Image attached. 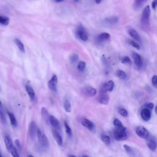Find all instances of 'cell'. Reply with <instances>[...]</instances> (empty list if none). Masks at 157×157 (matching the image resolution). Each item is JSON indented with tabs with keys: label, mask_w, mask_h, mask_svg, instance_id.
Returning <instances> with one entry per match:
<instances>
[{
	"label": "cell",
	"mask_w": 157,
	"mask_h": 157,
	"mask_svg": "<svg viewBox=\"0 0 157 157\" xmlns=\"http://www.w3.org/2000/svg\"><path fill=\"white\" fill-rule=\"evenodd\" d=\"M110 38V35L107 33H102L99 34L96 37V42L98 44H102L107 40H109Z\"/></svg>",
	"instance_id": "9c48e42d"
},
{
	"label": "cell",
	"mask_w": 157,
	"mask_h": 157,
	"mask_svg": "<svg viewBox=\"0 0 157 157\" xmlns=\"http://www.w3.org/2000/svg\"><path fill=\"white\" fill-rule=\"evenodd\" d=\"M116 75L118 78H120V79H122V80H124L127 77V75H126V72L124 71H122V70H120V69L117 71Z\"/></svg>",
	"instance_id": "484cf974"
},
{
	"label": "cell",
	"mask_w": 157,
	"mask_h": 157,
	"mask_svg": "<svg viewBox=\"0 0 157 157\" xmlns=\"http://www.w3.org/2000/svg\"><path fill=\"white\" fill-rule=\"evenodd\" d=\"M121 63H123V64H131L132 61L131 60V59L127 56H124L122 59H121Z\"/></svg>",
	"instance_id": "74e56055"
},
{
	"label": "cell",
	"mask_w": 157,
	"mask_h": 157,
	"mask_svg": "<svg viewBox=\"0 0 157 157\" xmlns=\"http://www.w3.org/2000/svg\"><path fill=\"white\" fill-rule=\"evenodd\" d=\"M155 113L157 114V105L155 107Z\"/></svg>",
	"instance_id": "7dc6e473"
},
{
	"label": "cell",
	"mask_w": 157,
	"mask_h": 157,
	"mask_svg": "<svg viewBox=\"0 0 157 157\" xmlns=\"http://www.w3.org/2000/svg\"><path fill=\"white\" fill-rule=\"evenodd\" d=\"M0 118L1 119V120L2 121V122L6 123V118L3 111V109H2V103L1 101L0 100Z\"/></svg>",
	"instance_id": "4dcf8cb0"
},
{
	"label": "cell",
	"mask_w": 157,
	"mask_h": 157,
	"mask_svg": "<svg viewBox=\"0 0 157 157\" xmlns=\"http://www.w3.org/2000/svg\"><path fill=\"white\" fill-rule=\"evenodd\" d=\"M118 113H120V115H121L123 117H126L128 116V111L125 109H124V108L120 107V108H118Z\"/></svg>",
	"instance_id": "836d02e7"
},
{
	"label": "cell",
	"mask_w": 157,
	"mask_h": 157,
	"mask_svg": "<svg viewBox=\"0 0 157 157\" xmlns=\"http://www.w3.org/2000/svg\"><path fill=\"white\" fill-rule=\"evenodd\" d=\"M132 57L133 58L134 63L136 67L139 69H140L143 66V61L141 56L136 52H133L132 54Z\"/></svg>",
	"instance_id": "ba28073f"
},
{
	"label": "cell",
	"mask_w": 157,
	"mask_h": 157,
	"mask_svg": "<svg viewBox=\"0 0 157 157\" xmlns=\"http://www.w3.org/2000/svg\"><path fill=\"white\" fill-rule=\"evenodd\" d=\"M147 0H134L133 7L135 10L139 9L147 2Z\"/></svg>",
	"instance_id": "7402d4cb"
},
{
	"label": "cell",
	"mask_w": 157,
	"mask_h": 157,
	"mask_svg": "<svg viewBox=\"0 0 157 157\" xmlns=\"http://www.w3.org/2000/svg\"><path fill=\"white\" fill-rule=\"evenodd\" d=\"M15 44L17 45V47L18 48V49L20 50V52H25V46L23 45V44L22 43V42L18 39H15Z\"/></svg>",
	"instance_id": "d4e9b609"
},
{
	"label": "cell",
	"mask_w": 157,
	"mask_h": 157,
	"mask_svg": "<svg viewBox=\"0 0 157 157\" xmlns=\"http://www.w3.org/2000/svg\"><path fill=\"white\" fill-rule=\"evenodd\" d=\"M4 144L7 150L9 152H10V151L15 147V146L13 144V142L10 136L8 134H6L4 136Z\"/></svg>",
	"instance_id": "30bf717a"
},
{
	"label": "cell",
	"mask_w": 157,
	"mask_h": 157,
	"mask_svg": "<svg viewBox=\"0 0 157 157\" xmlns=\"http://www.w3.org/2000/svg\"><path fill=\"white\" fill-rule=\"evenodd\" d=\"M7 114H8V116H9V118L11 125L12 126H13V127H17V121L16 120L15 117L13 115V113L8 111L7 112Z\"/></svg>",
	"instance_id": "603a6c76"
},
{
	"label": "cell",
	"mask_w": 157,
	"mask_h": 157,
	"mask_svg": "<svg viewBox=\"0 0 157 157\" xmlns=\"http://www.w3.org/2000/svg\"><path fill=\"white\" fill-rule=\"evenodd\" d=\"M136 134L142 139H147L149 136L148 131L144 126H137L136 128Z\"/></svg>",
	"instance_id": "5b68a950"
},
{
	"label": "cell",
	"mask_w": 157,
	"mask_h": 157,
	"mask_svg": "<svg viewBox=\"0 0 157 157\" xmlns=\"http://www.w3.org/2000/svg\"><path fill=\"white\" fill-rule=\"evenodd\" d=\"M41 115L42 118L44 119V120L46 122V123H48L49 122V117H50V115L48 113V110L46 109V108L45 107H42L41 108Z\"/></svg>",
	"instance_id": "44dd1931"
},
{
	"label": "cell",
	"mask_w": 157,
	"mask_h": 157,
	"mask_svg": "<svg viewBox=\"0 0 157 157\" xmlns=\"http://www.w3.org/2000/svg\"><path fill=\"white\" fill-rule=\"evenodd\" d=\"M78 60V56L77 54L73 53V54H72L71 55V56H70V61H71L72 64H74L77 63Z\"/></svg>",
	"instance_id": "1f68e13d"
},
{
	"label": "cell",
	"mask_w": 157,
	"mask_h": 157,
	"mask_svg": "<svg viewBox=\"0 0 157 157\" xmlns=\"http://www.w3.org/2000/svg\"><path fill=\"white\" fill-rule=\"evenodd\" d=\"M98 101L100 104L103 105H106L109 103V97L106 93H101L98 98Z\"/></svg>",
	"instance_id": "ac0fdd59"
},
{
	"label": "cell",
	"mask_w": 157,
	"mask_h": 157,
	"mask_svg": "<svg viewBox=\"0 0 157 157\" xmlns=\"http://www.w3.org/2000/svg\"><path fill=\"white\" fill-rule=\"evenodd\" d=\"M76 34L77 36L83 41H86L88 40V34L84 27L81 24L79 25L77 28Z\"/></svg>",
	"instance_id": "277c9868"
},
{
	"label": "cell",
	"mask_w": 157,
	"mask_h": 157,
	"mask_svg": "<svg viewBox=\"0 0 157 157\" xmlns=\"http://www.w3.org/2000/svg\"><path fill=\"white\" fill-rule=\"evenodd\" d=\"M147 146L148 147V148L152 151H155V150L156 149V147H157V144H156V142L153 139H148V141H147Z\"/></svg>",
	"instance_id": "ffe728a7"
},
{
	"label": "cell",
	"mask_w": 157,
	"mask_h": 157,
	"mask_svg": "<svg viewBox=\"0 0 157 157\" xmlns=\"http://www.w3.org/2000/svg\"><path fill=\"white\" fill-rule=\"evenodd\" d=\"M101 140H102V142L106 144V145H109L110 144V142H111V140H110V138L109 136L106 135V134H102L101 135Z\"/></svg>",
	"instance_id": "f546056e"
},
{
	"label": "cell",
	"mask_w": 157,
	"mask_h": 157,
	"mask_svg": "<svg viewBox=\"0 0 157 157\" xmlns=\"http://www.w3.org/2000/svg\"><path fill=\"white\" fill-rule=\"evenodd\" d=\"M10 154L12 155V156L13 157H20L19 154H18V151H17L16 147H14V148L10 151Z\"/></svg>",
	"instance_id": "ab89813d"
},
{
	"label": "cell",
	"mask_w": 157,
	"mask_h": 157,
	"mask_svg": "<svg viewBox=\"0 0 157 157\" xmlns=\"http://www.w3.org/2000/svg\"><path fill=\"white\" fill-rule=\"evenodd\" d=\"M63 105H64V110H66V112H67L68 113L71 112V102L68 99L66 98L64 99Z\"/></svg>",
	"instance_id": "cb8c5ba5"
},
{
	"label": "cell",
	"mask_w": 157,
	"mask_h": 157,
	"mask_svg": "<svg viewBox=\"0 0 157 157\" xmlns=\"http://www.w3.org/2000/svg\"><path fill=\"white\" fill-rule=\"evenodd\" d=\"M151 83L154 87L157 88V75H154L151 78Z\"/></svg>",
	"instance_id": "60d3db41"
},
{
	"label": "cell",
	"mask_w": 157,
	"mask_h": 157,
	"mask_svg": "<svg viewBox=\"0 0 157 157\" xmlns=\"http://www.w3.org/2000/svg\"><path fill=\"white\" fill-rule=\"evenodd\" d=\"M153 107H154V104L152 102H148V103H147V104H145L143 105V108L148 109L150 110H152L153 109Z\"/></svg>",
	"instance_id": "f35d334b"
},
{
	"label": "cell",
	"mask_w": 157,
	"mask_h": 157,
	"mask_svg": "<svg viewBox=\"0 0 157 157\" xmlns=\"http://www.w3.org/2000/svg\"><path fill=\"white\" fill-rule=\"evenodd\" d=\"M123 147H124V150H126V151L127 152V153H128L129 155H130V156H133L134 152H133L132 148L131 147H129V146L128 145L124 144V145H123Z\"/></svg>",
	"instance_id": "e575fe53"
},
{
	"label": "cell",
	"mask_w": 157,
	"mask_h": 157,
	"mask_svg": "<svg viewBox=\"0 0 157 157\" xmlns=\"http://www.w3.org/2000/svg\"><path fill=\"white\" fill-rule=\"evenodd\" d=\"M128 33L129 34V36L131 37H132L134 40H136L137 42H140L141 43V37H140V36L139 35V34L134 29H132V28H130L129 30H128Z\"/></svg>",
	"instance_id": "5bb4252c"
},
{
	"label": "cell",
	"mask_w": 157,
	"mask_h": 157,
	"mask_svg": "<svg viewBox=\"0 0 157 157\" xmlns=\"http://www.w3.org/2000/svg\"><path fill=\"white\" fill-rule=\"evenodd\" d=\"M27 157H34L33 155H28V156Z\"/></svg>",
	"instance_id": "681fc988"
},
{
	"label": "cell",
	"mask_w": 157,
	"mask_h": 157,
	"mask_svg": "<svg viewBox=\"0 0 157 157\" xmlns=\"http://www.w3.org/2000/svg\"><path fill=\"white\" fill-rule=\"evenodd\" d=\"M140 116L142 120L145 121H148L151 118V110L148 109L143 108L140 112Z\"/></svg>",
	"instance_id": "4fadbf2b"
},
{
	"label": "cell",
	"mask_w": 157,
	"mask_h": 157,
	"mask_svg": "<svg viewBox=\"0 0 157 157\" xmlns=\"http://www.w3.org/2000/svg\"><path fill=\"white\" fill-rule=\"evenodd\" d=\"M86 67V63L85 61H79L78 65H77V69L79 71L82 72L84 71V69H85Z\"/></svg>",
	"instance_id": "d6a6232c"
},
{
	"label": "cell",
	"mask_w": 157,
	"mask_h": 157,
	"mask_svg": "<svg viewBox=\"0 0 157 157\" xmlns=\"http://www.w3.org/2000/svg\"><path fill=\"white\" fill-rule=\"evenodd\" d=\"M15 145H16V147H17L18 149L20 150L21 148V144H20V142L18 139H15Z\"/></svg>",
	"instance_id": "b9f144b4"
},
{
	"label": "cell",
	"mask_w": 157,
	"mask_h": 157,
	"mask_svg": "<svg viewBox=\"0 0 157 157\" xmlns=\"http://www.w3.org/2000/svg\"><path fill=\"white\" fill-rule=\"evenodd\" d=\"M81 124L90 131H92L94 129V123L91 121H90V120H88L87 118H82L81 120Z\"/></svg>",
	"instance_id": "8fae6325"
},
{
	"label": "cell",
	"mask_w": 157,
	"mask_h": 157,
	"mask_svg": "<svg viewBox=\"0 0 157 157\" xmlns=\"http://www.w3.org/2000/svg\"><path fill=\"white\" fill-rule=\"evenodd\" d=\"M52 134H53V136L55 141L58 144V145L59 146L61 147L63 145V138H62L61 136L60 135V134L57 131H56L55 129H53L52 130Z\"/></svg>",
	"instance_id": "9a60e30c"
},
{
	"label": "cell",
	"mask_w": 157,
	"mask_h": 157,
	"mask_svg": "<svg viewBox=\"0 0 157 157\" xmlns=\"http://www.w3.org/2000/svg\"><path fill=\"white\" fill-rule=\"evenodd\" d=\"M0 157H2V155H1V153H0Z\"/></svg>",
	"instance_id": "816d5d0a"
},
{
	"label": "cell",
	"mask_w": 157,
	"mask_h": 157,
	"mask_svg": "<svg viewBox=\"0 0 157 157\" xmlns=\"http://www.w3.org/2000/svg\"><path fill=\"white\" fill-rule=\"evenodd\" d=\"M102 0H95V2L97 3V4H100Z\"/></svg>",
	"instance_id": "ee69618b"
},
{
	"label": "cell",
	"mask_w": 157,
	"mask_h": 157,
	"mask_svg": "<svg viewBox=\"0 0 157 157\" xmlns=\"http://www.w3.org/2000/svg\"><path fill=\"white\" fill-rule=\"evenodd\" d=\"M9 23V18L7 17L0 15V24L6 26Z\"/></svg>",
	"instance_id": "83f0119b"
},
{
	"label": "cell",
	"mask_w": 157,
	"mask_h": 157,
	"mask_svg": "<svg viewBox=\"0 0 157 157\" xmlns=\"http://www.w3.org/2000/svg\"><path fill=\"white\" fill-rule=\"evenodd\" d=\"M78 1H80V0H74V1H75V2H78Z\"/></svg>",
	"instance_id": "f907efd6"
},
{
	"label": "cell",
	"mask_w": 157,
	"mask_h": 157,
	"mask_svg": "<svg viewBox=\"0 0 157 157\" xmlns=\"http://www.w3.org/2000/svg\"><path fill=\"white\" fill-rule=\"evenodd\" d=\"M102 64H103L104 66L105 67V68L107 71H109L110 67V63H109V61L107 60V59L106 58V57L105 56H102Z\"/></svg>",
	"instance_id": "f1b7e54d"
},
{
	"label": "cell",
	"mask_w": 157,
	"mask_h": 157,
	"mask_svg": "<svg viewBox=\"0 0 157 157\" xmlns=\"http://www.w3.org/2000/svg\"><path fill=\"white\" fill-rule=\"evenodd\" d=\"M114 138L117 140H124L128 137V131L123 126L120 128H116L113 131Z\"/></svg>",
	"instance_id": "7a4b0ae2"
},
{
	"label": "cell",
	"mask_w": 157,
	"mask_h": 157,
	"mask_svg": "<svg viewBox=\"0 0 157 157\" xmlns=\"http://www.w3.org/2000/svg\"><path fill=\"white\" fill-rule=\"evenodd\" d=\"M81 157H89V156L87 155H82Z\"/></svg>",
	"instance_id": "c3c4849f"
},
{
	"label": "cell",
	"mask_w": 157,
	"mask_h": 157,
	"mask_svg": "<svg viewBox=\"0 0 157 157\" xmlns=\"http://www.w3.org/2000/svg\"><path fill=\"white\" fill-rule=\"evenodd\" d=\"M38 128L37 127L36 124L34 121H31L29 124V128H28V133L29 136L34 139L36 136H37V132L38 130Z\"/></svg>",
	"instance_id": "52a82bcc"
},
{
	"label": "cell",
	"mask_w": 157,
	"mask_h": 157,
	"mask_svg": "<svg viewBox=\"0 0 157 157\" xmlns=\"http://www.w3.org/2000/svg\"><path fill=\"white\" fill-rule=\"evenodd\" d=\"M57 83H58V77L56 75H53L52 78L49 80L48 82L47 85L48 88L53 91L56 92L57 91Z\"/></svg>",
	"instance_id": "8992f818"
},
{
	"label": "cell",
	"mask_w": 157,
	"mask_h": 157,
	"mask_svg": "<svg viewBox=\"0 0 157 157\" xmlns=\"http://www.w3.org/2000/svg\"><path fill=\"white\" fill-rule=\"evenodd\" d=\"M25 90H26V93H28V95L29 98H30L31 101H34L35 99L36 95H35V92H34L33 88L29 85H26Z\"/></svg>",
	"instance_id": "2e32d148"
},
{
	"label": "cell",
	"mask_w": 157,
	"mask_h": 157,
	"mask_svg": "<svg viewBox=\"0 0 157 157\" xmlns=\"http://www.w3.org/2000/svg\"><path fill=\"white\" fill-rule=\"evenodd\" d=\"M118 21V17L117 16H113V17H110L105 18L104 23L109 25H113L117 23Z\"/></svg>",
	"instance_id": "d6986e66"
},
{
	"label": "cell",
	"mask_w": 157,
	"mask_h": 157,
	"mask_svg": "<svg viewBox=\"0 0 157 157\" xmlns=\"http://www.w3.org/2000/svg\"><path fill=\"white\" fill-rule=\"evenodd\" d=\"M83 93L88 96L93 97L96 95L97 91L94 88H93L92 86H86L83 88Z\"/></svg>",
	"instance_id": "7c38bea8"
},
{
	"label": "cell",
	"mask_w": 157,
	"mask_h": 157,
	"mask_svg": "<svg viewBox=\"0 0 157 157\" xmlns=\"http://www.w3.org/2000/svg\"><path fill=\"white\" fill-rule=\"evenodd\" d=\"M68 157H77V156H74L73 155H70L68 156Z\"/></svg>",
	"instance_id": "bcb514c9"
},
{
	"label": "cell",
	"mask_w": 157,
	"mask_h": 157,
	"mask_svg": "<svg viewBox=\"0 0 157 157\" xmlns=\"http://www.w3.org/2000/svg\"><path fill=\"white\" fill-rule=\"evenodd\" d=\"M151 6L153 9H155L157 7V0H154L151 3Z\"/></svg>",
	"instance_id": "7bdbcfd3"
},
{
	"label": "cell",
	"mask_w": 157,
	"mask_h": 157,
	"mask_svg": "<svg viewBox=\"0 0 157 157\" xmlns=\"http://www.w3.org/2000/svg\"><path fill=\"white\" fill-rule=\"evenodd\" d=\"M49 122L50 124L56 129H59L60 128V124L58 119L53 115H50L49 117Z\"/></svg>",
	"instance_id": "e0dca14e"
},
{
	"label": "cell",
	"mask_w": 157,
	"mask_h": 157,
	"mask_svg": "<svg viewBox=\"0 0 157 157\" xmlns=\"http://www.w3.org/2000/svg\"><path fill=\"white\" fill-rule=\"evenodd\" d=\"M64 128H65V131H66V134H67V136L69 137H71L72 136L71 128L70 127V126L68 124V123L66 121H64Z\"/></svg>",
	"instance_id": "4316f807"
},
{
	"label": "cell",
	"mask_w": 157,
	"mask_h": 157,
	"mask_svg": "<svg viewBox=\"0 0 157 157\" xmlns=\"http://www.w3.org/2000/svg\"><path fill=\"white\" fill-rule=\"evenodd\" d=\"M37 137L41 147H42L43 148H48L49 147V142L47 137L39 129H38L37 130Z\"/></svg>",
	"instance_id": "3957f363"
},
{
	"label": "cell",
	"mask_w": 157,
	"mask_h": 157,
	"mask_svg": "<svg viewBox=\"0 0 157 157\" xmlns=\"http://www.w3.org/2000/svg\"><path fill=\"white\" fill-rule=\"evenodd\" d=\"M56 2H62V1H63L64 0H55Z\"/></svg>",
	"instance_id": "f6af8a7d"
},
{
	"label": "cell",
	"mask_w": 157,
	"mask_h": 157,
	"mask_svg": "<svg viewBox=\"0 0 157 157\" xmlns=\"http://www.w3.org/2000/svg\"><path fill=\"white\" fill-rule=\"evenodd\" d=\"M113 124L116 128H120L123 126L122 123L121 122V121L120 120H118V118H115L113 120Z\"/></svg>",
	"instance_id": "8d00e7d4"
},
{
	"label": "cell",
	"mask_w": 157,
	"mask_h": 157,
	"mask_svg": "<svg viewBox=\"0 0 157 157\" xmlns=\"http://www.w3.org/2000/svg\"><path fill=\"white\" fill-rule=\"evenodd\" d=\"M128 42L129 43V44H131L132 47H134L136 48V49H137V50H139V49H140V45H139L137 42H136V41L132 40H131V39H129V40H128Z\"/></svg>",
	"instance_id": "d590c367"
},
{
	"label": "cell",
	"mask_w": 157,
	"mask_h": 157,
	"mask_svg": "<svg viewBox=\"0 0 157 157\" xmlns=\"http://www.w3.org/2000/svg\"><path fill=\"white\" fill-rule=\"evenodd\" d=\"M150 13L151 11L150 6H147L143 9L140 18V27L145 31H148L150 29Z\"/></svg>",
	"instance_id": "6da1fadb"
}]
</instances>
